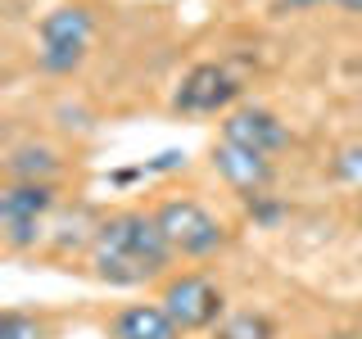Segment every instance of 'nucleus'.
<instances>
[{
  "instance_id": "f257e3e1",
  "label": "nucleus",
  "mask_w": 362,
  "mask_h": 339,
  "mask_svg": "<svg viewBox=\"0 0 362 339\" xmlns=\"http://www.w3.org/2000/svg\"><path fill=\"white\" fill-rule=\"evenodd\" d=\"M173 254L177 249L168 244L154 213H113V218H105L95 226V240H90V267H95V276L105 285H118V290L163 276Z\"/></svg>"
},
{
  "instance_id": "f03ea898",
  "label": "nucleus",
  "mask_w": 362,
  "mask_h": 339,
  "mask_svg": "<svg viewBox=\"0 0 362 339\" xmlns=\"http://www.w3.org/2000/svg\"><path fill=\"white\" fill-rule=\"evenodd\" d=\"M90 37H95V18H90L86 5H59L41 18V50L37 59L50 77H68L77 73L90 50Z\"/></svg>"
},
{
  "instance_id": "7ed1b4c3",
  "label": "nucleus",
  "mask_w": 362,
  "mask_h": 339,
  "mask_svg": "<svg viewBox=\"0 0 362 339\" xmlns=\"http://www.w3.org/2000/svg\"><path fill=\"white\" fill-rule=\"evenodd\" d=\"M154 222L163 226L168 244H173L181 258H213L226 244V226L213 218L204 203H195V199H168V203H158Z\"/></svg>"
},
{
  "instance_id": "20e7f679",
  "label": "nucleus",
  "mask_w": 362,
  "mask_h": 339,
  "mask_svg": "<svg viewBox=\"0 0 362 339\" xmlns=\"http://www.w3.org/2000/svg\"><path fill=\"white\" fill-rule=\"evenodd\" d=\"M158 303H163V312L181 326V335H190V331H213V326H218V316H222V308H226L222 290L213 285L209 276H199V271L168 276L163 290H158Z\"/></svg>"
},
{
  "instance_id": "39448f33",
  "label": "nucleus",
  "mask_w": 362,
  "mask_h": 339,
  "mask_svg": "<svg viewBox=\"0 0 362 339\" xmlns=\"http://www.w3.org/2000/svg\"><path fill=\"white\" fill-rule=\"evenodd\" d=\"M235 95H240V82L231 77L226 64H195L173 90V109L190 113V118H204V113H222L226 118L235 109Z\"/></svg>"
},
{
  "instance_id": "423d86ee",
  "label": "nucleus",
  "mask_w": 362,
  "mask_h": 339,
  "mask_svg": "<svg viewBox=\"0 0 362 339\" xmlns=\"http://www.w3.org/2000/svg\"><path fill=\"white\" fill-rule=\"evenodd\" d=\"M222 141L272 158L276 150H286V145H290V131H286V122H281L272 109H263V105H235L222 118Z\"/></svg>"
},
{
  "instance_id": "0eeeda50",
  "label": "nucleus",
  "mask_w": 362,
  "mask_h": 339,
  "mask_svg": "<svg viewBox=\"0 0 362 339\" xmlns=\"http://www.w3.org/2000/svg\"><path fill=\"white\" fill-rule=\"evenodd\" d=\"M213 172H218L231 190H240V199L267 195V186H272V158L267 154H254V150H240V145H231V141H218V145H213Z\"/></svg>"
},
{
  "instance_id": "6e6552de",
  "label": "nucleus",
  "mask_w": 362,
  "mask_h": 339,
  "mask_svg": "<svg viewBox=\"0 0 362 339\" xmlns=\"http://www.w3.org/2000/svg\"><path fill=\"white\" fill-rule=\"evenodd\" d=\"M59 190L54 181H9L0 190V226H14V222H41L45 213L54 208Z\"/></svg>"
},
{
  "instance_id": "1a4fd4ad",
  "label": "nucleus",
  "mask_w": 362,
  "mask_h": 339,
  "mask_svg": "<svg viewBox=\"0 0 362 339\" xmlns=\"http://www.w3.org/2000/svg\"><path fill=\"white\" fill-rule=\"evenodd\" d=\"M113 339H181V326L163 312V303H132L113 316Z\"/></svg>"
},
{
  "instance_id": "9d476101",
  "label": "nucleus",
  "mask_w": 362,
  "mask_h": 339,
  "mask_svg": "<svg viewBox=\"0 0 362 339\" xmlns=\"http://www.w3.org/2000/svg\"><path fill=\"white\" fill-rule=\"evenodd\" d=\"M5 167H9V181H50L59 172V158H54L50 145H18L5 158Z\"/></svg>"
},
{
  "instance_id": "9b49d317",
  "label": "nucleus",
  "mask_w": 362,
  "mask_h": 339,
  "mask_svg": "<svg viewBox=\"0 0 362 339\" xmlns=\"http://www.w3.org/2000/svg\"><path fill=\"white\" fill-rule=\"evenodd\" d=\"M213 339H276V321L267 312H235L213 326Z\"/></svg>"
},
{
  "instance_id": "f8f14e48",
  "label": "nucleus",
  "mask_w": 362,
  "mask_h": 339,
  "mask_svg": "<svg viewBox=\"0 0 362 339\" xmlns=\"http://www.w3.org/2000/svg\"><path fill=\"white\" fill-rule=\"evenodd\" d=\"M0 339H45V331H41L37 321H32L28 312L9 308L5 316H0Z\"/></svg>"
},
{
  "instance_id": "ddd939ff",
  "label": "nucleus",
  "mask_w": 362,
  "mask_h": 339,
  "mask_svg": "<svg viewBox=\"0 0 362 339\" xmlns=\"http://www.w3.org/2000/svg\"><path fill=\"white\" fill-rule=\"evenodd\" d=\"M245 213H249L258 226H276L281 218H286V203L272 199V195H249V199H245Z\"/></svg>"
},
{
  "instance_id": "4468645a",
  "label": "nucleus",
  "mask_w": 362,
  "mask_h": 339,
  "mask_svg": "<svg viewBox=\"0 0 362 339\" xmlns=\"http://www.w3.org/2000/svg\"><path fill=\"white\" fill-rule=\"evenodd\" d=\"M0 231H5L9 249H32L41 240V222H14V226H0Z\"/></svg>"
},
{
  "instance_id": "2eb2a0df",
  "label": "nucleus",
  "mask_w": 362,
  "mask_h": 339,
  "mask_svg": "<svg viewBox=\"0 0 362 339\" xmlns=\"http://www.w3.org/2000/svg\"><path fill=\"white\" fill-rule=\"evenodd\" d=\"M335 172L344 177V181H358L362 177V150H344V154H339V163H335Z\"/></svg>"
},
{
  "instance_id": "dca6fc26",
  "label": "nucleus",
  "mask_w": 362,
  "mask_h": 339,
  "mask_svg": "<svg viewBox=\"0 0 362 339\" xmlns=\"http://www.w3.org/2000/svg\"><path fill=\"white\" fill-rule=\"evenodd\" d=\"M181 163H186V154H181V150H163L158 158L145 163V172H173V167H181Z\"/></svg>"
},
{
  "instance_id": "f3484780",
  "label": "nucleus",
  "mask_w": 362,
  "mask_h": 339,
  "mask_svg": "<svg viewBox=\"0 0 362 339\" xmlns=\"http://www.w3.org/2000/svg\"><path fill=\"white\" fill-rule=\"evenodd\" d=\"M286 9H317V5H326V0H281Z\"/></svg>"
},
{
  "instance_id": "a211bd4d",
  "label": "nucleus",
  "mask_w": 362,
  "mask_h": 339,
  "mask_svg": "<svg viewBox=\"0 0 362 339\" xmlns=\"http://www.w3.org/2000/svg\"><path fill=\"white\" fill-rule=\"evenodd\" d=\"M339 5H349V9H362V0H339Z\"/></svg>"
},
{
  "instance_id": "6ab92c4d",
  "label": "nucleus",
  "mask_w": 362,
  "mask_h": 339,
  "mask_svg": "<svg viewBox=\"0 0 362 339\" xmlns=\"http://www.w3.org/2000/svg\"><path fill=\"white\" fill-rule=\"evenodd\" d=\"M358 226H362V208H358Z\"/></svg>"
}]
</instances>
